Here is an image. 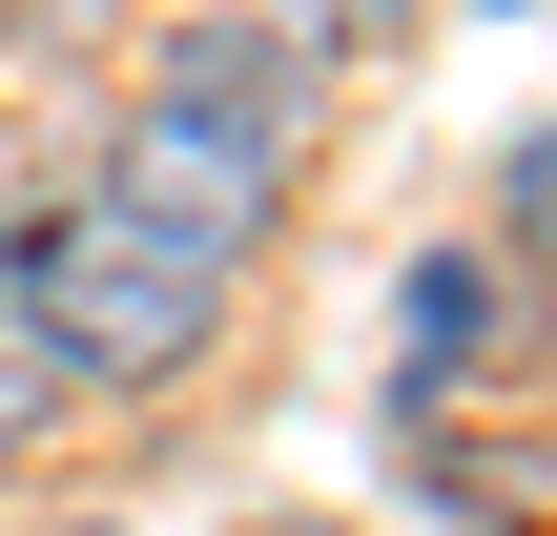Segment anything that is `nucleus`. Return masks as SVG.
Wrapping results in <instances>:
<instances>
[{
	"mask_svg": "<svg viewBox=\"0 0 557 536\" xmlns=\"http://www.w3.org/2000/svg\"><path fill=\"white\" fill-rule=\"evenodd\" d=\"M0 269H21V310H41L62 392H186V372L227 351V269L145 248L124 207H0Z\"/></svg>",
	"mask_w": 557,
	"mask_h": 536,
	"instance_id": "nucleus-1",
	"label": "nucleus"
},
{
	"mask_svg": "<svg viewBox=\"0 0 557 536\" xmlns=\"http://www.w3.org/2000/svg\"><path fill=\"white\" fill-rule=\"evenodd\" d=\"M83 207H124V227H145V248H186V269H248V248L289 227V145L186 124V103H124V124H103V165H83Z\"/></svg>",
	"mask_w": 557,
	"mask_h": 536,
	"instance_id": "nucleus-2",
	"label": "nucleus"
},
{
	"mask_svg": "<svg viewBox=\"0 0 557 536\" xmlns=\"http://www.w3.org/2000/svg\"><path fill=\"white\" fill-rule=\"evenodd\" d=\"M145 103H186V124H248V145H310V103H331V41H310V21H269V0H207V21H165Z\"/></svg>",
	"mask_w": 557,
	"mask_h": 536,
	"instance_id": "nucleus-3",
	"label": "nucleus"
},
{
	"mask_svg": "<svg viewBox=\"0 0 557 536\" xmlns=\"http://www.w3.org/2000/svg\"><path fill=\"white\" fill-rule=\"evenodd\" d=\"M393 351H413V413H434V392H496V372L537 351V289H517V248H496V227L413 248V269H393Z\"/></svg>",
	"mask_w": 557,
	"mask_h": 536,
	"instance_id": "nucleus-4",
	"label": "nucleus"
},
{
	"mask_svg": "<svg viewBox=\"0 0 557 536\" xmlns=\"http://www.w3.org/2000/svg\"><path fill=\"white\" fill-rule=\"evenodd\" d=\"M413 516H455V536H537V454H475V434H413Z\"/></svg>",
	"mask_w": 557,
	"mask_h": 536,
	"instance_id": "nucleus-5",
	"label": "nucleus"
},
{
	"mask_svg": "<svg viewBox=\"0 0 557 536\" xmlns=\"http://www.w3.org/2000/svg\"><path fill=\"white\" fill-rule=\"evenodd\" d=\"M62 413H83V392H62V351H41V310H21V269H0V475H21V454H41Z\"/></svg>",
	"mask_w": 557,
	"mask_h": 536,
	"instance_id": "nucleus-6",
	"label": "nucleus"
},
{
	"mask_svg": "<svg viewBox=\"0 0 557 536\" xmlns=\"http://www.w3.org/2000/svg\"><path fill=\"white\" fill-rule=\"evenodd\" d=\"M496 248H517V289H557V103L496 145Z\"/></svg>",
	"mask_w": 557,
	"mask_h": 536,
	"instance_id": "nucleus-7",
	"label": "nucleus"
},
{
	"mask_svg": "<svg viewBox=\"0 0 557 536\" xmlns=\"http://www.w3.org/2000/svg\"><path fill=\"white\" fill-rule=\"evenodd\" d=\"M103 41H124L103 0H0V62H41V83H62V62H103Z\"/></svg>",
	"mask_w": 557,
	"mask_h": 536,
	"instance_id": "nucleus-8",
	"label": "nucleus"
},
{
	"mask_svg": "<svg viewBox=\"0 0 557 536\" xmlns=\"http://www.w3.org/2000/svg\"><path fill=\"white\" fill-rule=\"evenodd\" d=\"M289 21H310V41H331V21H372V0H289Z\"/></svg>",
	"mask_w": 557,
	"mask_h": 536,
	"instance_id": "nucleus-9",
	"label": "nucleus"
},
{
	"mask_svg": "<svg viewBox=\"0 0 557 536\" xmlns=\"http://www.w3.org/2000/svg\"><path fill=\"white\" fill-rule=\"evenodd\" d=\"M269 536H331V516H269Z\"/></svg>",
	"mask_w": 557,
	"mask_h": 536,
	"instance_id": "nucleus-10",
	"label": "nucleus"
}]
</instances>
